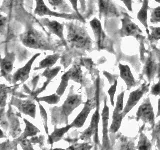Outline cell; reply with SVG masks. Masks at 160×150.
<instances>
[{
  "instance_id": "obj_15",
  "label": "cell",
  "mask_w": 160,
  "mask_h": 150,
  "mask_svg": "<svg viewBox=\"0 0 160 150\" xmlns=\"http://www.w3.org/2000/svg\"><path fill=\"white\" fill-rule=\"evenodd\" d=\"M119 71H120V77L124 80L125 84L128 89H131L133 86L136 85V80H135L133 74L131 72V69L127 64H119L118 65Z\"/></svg>"
},
{
  "instance_id": "obj_3",
  "label": "cell",
  "mask_w": 160,
  "mask_h": 150,
  "mask_svg": "<svg viewBox=\"0 0 160 150\" xmlns=\"http://www.w3.org/2000/svg\"><path fill=\"white\" fill-rule=\"evenodd\" d=\"M82 103L81 95L74 94L72 91L68 94L66 100L64 101L61 107L53 109L54 111L57 112V117L60 119V121L67 122V119L69 115L71 114L75 109H76L80 104Z\"/></svg>"
},
{
  "instance_id": "obj_36",
  "label": "cell",
  "mask_w": 160,
  "mask_h": 150,
  "mask_svg": "<svg viewBox=\"0 0 160 150\" xmlns=\"http://www.w3.org/2000/svg\"><path fill=\"white\" fill-rule=\"evenodd\" d=\"M151 94L154 96H160V81H158L156 84H154L151 88Z\"/></svg>"
},
{
  "instance_id": "obj_18",
  "label": "cell",
  "mask_w": 160,
  "mask_h": 150,
  "mask_svg": "<svg viewBox=\"0 0 160 150\" xmlns=\"http://www.w3.org/2000/svg\"><path fill=\"white\" fill-rule=\"evenodd\" d=\"M70 128H72L70 124L65 125L64 127H61V128H55L54 131L51 134H50L49 137H48L49 143L50 144H53L55 142H58L59 140H61L64 135L66 134L69 131V130H70Z\"/></svg>"
},
{
  "instance_id": "obj_2",
  "label": "cell",
  "mask_w": 160,
  "mask_h": 150,
  "mask_svg": "<svg viewBox=\"0 0 160 150\" xmlns=\"http://www.w3.org/2000/svg\"><path fill=\"white\" fill-rule=\"evenodd\" d=\"M20 39L24 46L33 49H43V50H53V46L48 41L44 35L35 30L34 28H28L24 33L20 35Z\"/></svg>"
},
{
  "instance_id": "obj_27",
  "label": "cell",
  "mask_w": 160,
  "mask_h": 150,
  "mask_svg": "<svg viewBox=\"0 0 160 150\" xmlns=\"http://www.w3.org/2000/svg\"><path fill=\"white\" fill-rule=\"evenodd\" d=\"M60 69H61V67H60V66L53 67V68L52 67L51 68H46V69H45V71L42 73V76L46 77L47 80L51 81V80L58 74V72L60 71Z\"/></svg>"
},
{
  "instance_id": "obj_40",
  "label": "cell",
  "mask_w": 160,
  "mask_h": 150,
  "mask_svg": "<svg viewBox=\"0 0 160 150\" xmlns=\"http://www.w3.org/2000/svg\"><path fill=\"white\" fill-rule=\"evenodd\" d=\"M124 150H136V149H135V147H134L133 143H128V144L125 145V148H124Z\"/></svg>"
},
{
  "instance_id": "obj_25",
  "label": "cell",
  "mask_w": 160,
  "mask_h": 150,
  "mask_svg": "<svg viewBox=\"0 0 160 150\" xmlns=\"http://www.w3.org/2000/svg\"><path fill=\"white\" fill-rule=\"evenodd\" d=\"M69 72V75H70V78L74 81H76L78 83H82V79H83V76H82V71H81V68L78 64H75L72 68H70L68 70Z\"/></svg>"
},
{
  "instance_id": "obj_42",
  "label": "cell",
  "mask_w": 160,
  "mask_h": 150,
  "mask_svg": "<svg viewBox=\"0 0 160 150\" xmlns=\"http://www.w3.org/2000/svg\"><path fill=\"white\" fill-rule=\"evenodd\" d=\"M156 2H158V3H160V0H155Z\"/></svg>"
},
{
  "instance_id": "obj_22",
  "label": "cell",
  "mask_w": 160,
  "mask_h": 150,
  "mask_svg": "<svg viewBox=\"0 0 160 150\" xmlns=\"http://www.w3.org/2000/svg\"><path fill=\"white\" fill-rule=\"evenodd\" d=\"M59 54H52V55H48V56L45 57L42 61H40L39 66L35 68V70L38 69H46V68H51L53 67V65L55 64V62L59 59Z\"/></svg>"
},
{
  "instance_id": "obj_38",
  "label": "cell",
  "mask_w": 160,
  "mask_h": 150,
  "mask_svg": "<svg viewBox=\"0 0 160 150\" xmlns=\"http://www.w3.org/2000/svg\"><path fill=\"white\" fill-rule=\"evenodd\" d=\"M70 3H71L72 7L74 9V11L76 12V14L78 15L79 17H81V15H80V12L78 11V0H69Z\"/></svg>"
},
{
  "instance_id": "obj_5",
  "label": "cell",
  "mask_w": 160,
  "mask_h": 150,
  "mask_svg": "<svg viewBox=\"0 0 160 150\" xmlns=\"http://www.w3.org/2000/svg\"><path fill=\"white\" fill-rule=\"evenodd\" d=\"M100 113H99V98H98V91L96 95V110L92 115L91 118V122L87 129L84 130V132L82 135L80 136L81 140H89L92 136L94 137V142L98 144L99 140H98V124H99V119H100Z\"/></svg>"
},
{
  "instance_id": "obj_7",
  "label": "cell",
  "mask_w": 160,
  "mask_h": 150,
  "mask_svg": "<svg viewBox=\"0 0 160 150\" xmlns=\"http://www.w3.org/2000/svg\"><path fill=\"white\" fill-rule=\"evenodd\" d=\"M149 90V83H144L141 85V87H139L138 89H135L129 94V97L127 99V102L125 104L124 109H123V116H125L128 112H130L134 108V106L136 105L139 100L142 98L143 95L146 93Z\"/></svg>"
},
{
  "instance_id": "obj_26",
  "label": "cell",
  "mask_w": 160,
  "mask_h": 150,
  "mask_svg": "<svg viewBox=\"0 0 160 150\" xmlns=\"http://www.w3.org/2000/svg\"><path fill=\"white\" fill-rule=\"evenodd\" d=\"M37 101H43L46 102L48 104H57L60 100V95L58 93H54L51 95H48V96H43V97H35Z\"/></svg>"
},
{
  "instance_id": "obj_41",
  "label": "cell",
  "mask_w": 160,
  "mask_h": 150,
  "mask_svg": "<svg viewBox=\"0 0 160 150\" xmlns=\"http://www.w3.org/2000/svg\"><path fill=\"white\" fill-rule=\"evenodd\" d=\"M157 116H160V98L158 99V105H157Z\"/></svg>"
},
{
  "instance_id": "obj_11",
  "label": "cell",
  "mask_w": 160,
  "mask_h": 150,
  "mask_svg": "<svg viewBox=\"0 0 160 150\" xmlns=\"http://www.w3.org/2000/svg\"><path fill=\"white\" fill-rule=\"evenodd\" d=\"M39 53H36L35 55H33L31 59H29V61L24 65L23 67L19 68L16 72L13 74L12 77V82L13 83H18V82H24L26 81L29 77L30 71H31V67L34 63V61L36 60V58L39 56Z\"/></svg>"
},
{
  "instance_id": "obj_31",
  "label": "cell",
  "mask_w": 160,
  "mask_h": 150,
  "mask_svg": "<svg viewBox=\"0 0 160 150\" xmlns=\"http://www.w3.org/2000/svg\"><path fill=\"white\" fill-rule=\"evenodd\" d=\"M116 89H117V80H114L113 84L110 86L109 90H108V95L110 98V102H111V105L114 106L115 102H114V97H115V93H116Z\"/></svg>"
},
{
  "instance_id": "obj_14",
  "label": "cell",
  "mask_w": 160,
  "mask_h": 150,
  "mask_svg": "<svg viewBox=\"0 0 160 150\" xmlns=\"http://www.w3.org/2000/svg\"><path fill=\"white\" fill-rule=\"evenodd\" d=\"M89 23H90V26H91L93 32H94V36L96 38V43H97L98 48L102 49L103 44H104V40H105V33L103 32L101 22L99 21V19L93 18Z\"/></svg>"
},
{
  "instance_id": "obj_12",
  "label": "cell",
  "mask_w": 160,
  "mask_h": 150,
  "mask_svg": "<svg viewBox=\"0 0 160 150\" xmlns=\"http://www.w3.org/2000/svg\"><path fill=\"white\" fill-rule=\"evenodd\" d=\"M93 107H94V103L90 99H87L86 102L84 103V106H83L81 111H80V113L77 115L76 117H75V119L73 120V121L70 123L71 127H74V128L83 127V125H84L85 121H86L88 115L90 114V112H91Z\"/></svg>"
},
{
  "instance_id": "obj_17",
  "label": "cell",
  "mask_w": 160,
  "mask_h": 150,
  "mask_svg": "<svg viewBox=\"0 0 160 150\" xmlns=\"http://www.w3.org/2000/svg\"><path fill=\"white\" fill-rule=\"evenodd\" d=\"M15 60L14 53H7L6 56H4L1 60V75L6 76L13 69V63Z\"/></svg>"
},
{
  "instance_id": "obj_34",
  "label": "cell",
  "mask_w": 160,
  "mask_h": 150,
  "mask_svg": "<svg viewBox=\"0 0 160 150\" xmlns=\"http://www.w3.org/2000/svg\"><path fill=\"white\" fill-rule=\"evenodd\" d=\"M8 94V89L5 87V85H1V109L3 110L5 104H6V97Z\"/></svg>"
},
{
  "instance_id": "obj_4",
  "label": "cell",
  "mask_w": 160,
  "mask_h": 150,
  "mask_svg": "<svg viewBox=\"0 0 160 150\" xmlns=\"http://www.w3.org/2000/svg\"><path fill=\"white\" fill-rule=\"evenodd\" d=\"M124 94L125 92L122 91L120 93L117 99H116V102H115L114 105V109H113V113H112V123L110 125V128H109V132L110 133H116L120 126H121V123H122V119H123V109L125 104L123 103V100H124Z\"/></svg>"
},
{
  "instance_id": "obj_19",
  "label": "cell",
  "mask_w": 160,
  "mask_h": 150,
  "mask_svg": "<svg viewBox=\"0 0 160 150\" xmlns=\"http://www.w3.org/2000/svg\"><path fill=\"white\" fill-rule=\"evenodd\" d=\"M24 120V123H25V130L24 132L22 133V135L20 136L17 141H21V140H24V139H27V137H32V136H35L37 133H39V129L33 125L31 122H29L27 119H23Z\"/></svg>"
},
{
  "instance_id": "obj_32",
  "label": "cell",
  "mask_w": 160,
  "mask_h": 150,
  "mask_svg": "<svg viewBox=\"0 0 160 150\" xmlns=\"http://www.w3.org/2000/svg\"><path fill=\"white\" fill-rule=\"evenodd\" d=\"M149 37L153 41H157V40H160V27H155V26H151L150 27V34Z\"/></svg>"
},
{
  "instance_id": "obj_20",
  "label": "cell",
  "mask_w": 160,
  "mask_h": 150,
  "mask_svg": "<svg viewBox=\"0 0 160 150\" xmlns=\"http://www.w3.org/2000/svg\"><path fill=\"white\" fill-rule=\"evenodd\" d=\"M147 14H148V0H143V3H142V7L140 8V10L138 11L136 17L139 20L141 24L144 25V27L146 28V31L149 35L148 32V25H147Z\"/></svg>"
},
{
  "instance_id": "obj_39",
  "label": "cell",
  "mask_w": 160,
  "mask_h": 150,
  "mask_svg": "<svg viewBox=\"0 0 160 150\" xmlns=\"http://www.w3.org/2000/svg\"><path fill=\"white\" fill-rule=\"evenodd\" d=\"M129 11H132V0H121Z\"/></svg>"
},
{
  "instance_id": "obj_30",
  "label": "cell",
  "mask_w": 160,
  "mask_h": 150,
  "mask_svg": "<svg viewBox=\"0 0 160 150\" xmlns=\"http://www.w3.org/2000/svg\"><path fill=\"white\" fill-rule=\"evenodd\" d=\"M48 3L51 5L52 7H54L55 9L56 8H62L65 9L66 11H68V6L65 3L64 0H48Z\"/></svg>"
},
{
  "instance_id": "obj_6",
  "label": "cell",
  "mask_w": 160,
  "mask_h": 150,
  "mask_svg": "<svg viewBox=\"0 0 160 150\" xmlns=\"http://www.w3.org/2000/svg\"><path fill=\"white\" fill-rule=\"evenodd\" d=\"M136 120L137 121H143V123H147L154 127L155 125V115L153 111L152 104L150 102V99L147 97L146 99L140 104L136 112Z\"/></svg>"
},
{
  "instance_id": "obj_13",
  "label": "cell",
  "mask_w": 160,
  "mask_h": 150,
  "mask_svg": "<svg viewBox=\"0 0 160 150\" xmlns=\"http://www.w3.org/2000/svg\"><path fill=\"white\" fill-rule=\"evenodd\" d=\"M109 116H110V111L109 107L106 104V100H104V107L101 112V120H102V144H103V149L108 150L109 147V137H108V123H109Z\"/></svg>"
},
{
  "instance_id": "obj_35",
  "label": "cell",
  "mask_w": 160,
  "mask_h": 150,
  "mask_svg": "<svg viewBox=\"0 0 160 150\" xmlns=\"http://www.w3.org/2000/svg\"><path fill=\"white\" fill-rule=\"evenodd\" d=\"M20 144H21V147L23 148V150H33L32 145H31V141L28 139H24L20 141Z\"/></svg>"
},
{
  "instance_id": "obj_1",
  "label": "cell",
  "mask_w": 160,
  "mask_h": 150,
  "mask_svg": "<svg viewBox=\"0 0 160 150\" xmlns=\"http://www.w3.org/2000/svg\"><path fill=\"white\" fill-rule=\"evenodd\" d=\"M67 41L70 45L76 48L90 49L92 46V40L83 27L78 26L74 23L67 24Z\"/></svg>"
},
{
  "instance_id": "obj_37",
  "label": "cell",
  "mask_w": 160,
  "mask_h": 150,
  "mask_svg": "<svg viewBox=\"0 0 160 150\" xmlns=\"http://www.w3.org/2000/svg\"><path fill=\"white\" fill-rule=\"evenodd\" d=\"M39 108H40V110H41V115H42V117H43V119H44V126H45V130H46V132L48 133V128H47V114H46V112H45V110H44V108H43V106L42 105H39Z\"/></svg>"
},
{
  "instance_id": "obj_16",
  "label": "cell",
  "mask_w": 160,
  "mask_h": 150,
  "mask_svg": "<svg viewBox=\"0 0 160 150\" xmlns=\"http://www.w3.org/2000/svg\"><path fill=\"white\" fill-rule=\"evenodd\" d=\"M42 23L46 26L50 32H52L56 36H58L60 39L64 41V35H63V30H64V25L60 22L56 21V20H49L47 18L42 19Z\"/></svg>"
},
{
  "instance_id": "obj_9",
  "label": "cell",
  "mask_w": 160,
  "mask_h": 150,
  "mask_svg": "<svg viewBox=\"0 0 160 150\" xmlns=\"http://www.w3.org/2000/svg\"><path fill=\"white\" fill-rule=\"evenodd\" d=\"M35 1H36V7L34 9V13L38 15V16H45V15H48V16L62 17V18H66V19H79L78 17H74L73 15H68L65 13H59L56 11H52V10H50L46 6L44 0H35Z\"/></svg>"
},
{
  "instance_id": "obj_21",
  "label": "cell",
  "mask_w": 160,
  "mask_h": 150,
  "mask_svg": "<svg viewBox=\"0 0 160 150\" xmlns=\"http://www.w3.org/2000/svg\"><path fill=\"white\" fill-rule=\"evenodd\" d=\"M99 8L100 13L107 15V16L116 14V8L114 7L110 0H99Z\"/></svg>"
},
{
  "instance_id": "obj_29",
  "label": "cell",
  "mask_w": 160,
  "mask_h": 150,
  "mask_svg": "<svg viewBox=\"0 0 160 150\" xmlns=\"http://www.w3.org/2000/svg\"><path fill=\"white\" fill-rule=\"evenodd\" d=\"M152 140L157 142L158 147L160 148V120H159V122L156 125H154V127H153Z\"/></svg>"
},
{
  "instance_id": "obj_8",
  "label": "cell",
  "mask_w": 160,
  "mask_h": 150,
  "mask_svg": "<svg viewBox=\"0 0 160 150\" xmlns=\"http://www.w3.org/2000/svg\"><path fill=\"white\" fill-rule=\"evenodd\" d=\"M121 23L122 26L120 29V35L121 36H134L136 38L141 37L142 31L136 24L131 21L128 16L123 15V17L121 18Z\"/></svg>"
},
{
  "instance_id": "obj_10",
  "label": "cell",
  "mask_w": 160,
  "mask_h": 150,
  "mask_svg": "<svg viewBox=\"0 0 160 150\" xmlns=\"http://www.w3.org/2000/svg\"><path fill=\"white\" fill-rule=\"evenodd\" d=\"M12 104L15 107H17L21 113L28 115L32 118H35V116H36V105L32 100H21L18 98H13Z\"/></svg>"
},
{
  "instance_id": "obj_28",
  "label": "cell",
  "mask_w": 160,
  "mask_h": 150,
  "mask_svg": "<svg viewBox=\"0 0 160 150\" xmlns=\"http://www.w3.org/2000/svg\"><path fill=\"white\" fill-rule=\"evenodd\" d=\"M92 145L89 143H76L69 146L67 150H91Z\"/></svg>"
},
{
  "instance_id": "obj_43",
  "label": "cell",
  "mask_w": 160,
  "mask_h": 150,
  "mask_svg": "<svg viewBox=\"0 0 160 150\" xmlns=\"http://www.w3.org/2000/svg\"><path fill=\"white\" fill-rule=\"evenodd\" d=\"M156 150H159V149H156Z\"/></svg>"
},
{
  "instance_id": "obj_33",
  "label": "cell",
  "mask_w": 160,
  "mask_h": 150,
  "mask_svg": "<svg viewBox=\"0 0 160 150\" xmlns=\"http://www.w3.org/2000/svg\"><path fill=\"white\" fill-rule=\"evenodd\" d=\"M151 23H160V6L155 7L151 12Z\"/></svg>"
},
{
  "instance_id": "obj_24",
  "label": "cell",
  "mask_w": 160,
  "mask_h": 150,
  "mask_svg": "<svg viewBox=\"0 0 160 150\" xmlns=\"http://www.w3.org/2000/svg\"><path fill=\"white\" fill-rule=\"evenodd\" d=\"M152 149V142L147 138V136L144 133H140L137 150H151Z\"/></svg>"
},
{
  "instance_id": "obj_23",
  "label": "cell",
  "mask_w": 160,
  "mask_h": 150,
  "mask_svg": "<svg viewBox=\"0 0 160 150\" xmlns=\"http://www.w3.org/2000/svg\"><path fill=\"white\" fill-rule=\"evenodd\" d=\"M155 71H156V63H155V61L151 56H149L144 66V74L147 76L148 81H151V79L154 76Z\"/></svg>"
}]
</instances>
